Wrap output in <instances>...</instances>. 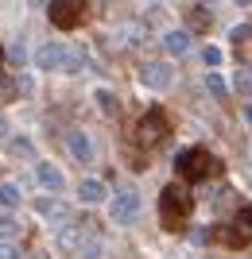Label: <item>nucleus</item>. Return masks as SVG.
I'll return each instance as SVG.
<instances>
[{"instance_id":"1","label":"nucleus","mask_w":252,"mask_h":259,"mask_svg":"<svg viewBox=\"0 0 252 259\" xmlns=\"http://www.w3.org/2000/svg\"><path fill=\"white\" fill-rule=\"evenodd\" d=\"M190 213H194V197H190V190H183L178 182L163 186V194H159V221H163L167 232H178V228L190 221Z\"/></svg>"},{"instance_id":"2","label":"nucleus","mask_w":252,"mask_h":259,"mask_svg":"<svg viewBox=\"0 0 252 259\" xmlns=\"http://www.w3.org/2000/svg\"><path fill=\"white\" fill-rule=\"evenodd\" d=\"M175 170H178L183 182H202V178H209V174H221L225 162L209 151V147H190V151H183L175 159Z\"/></svg>"},{"instance_id":"3","label":"nucleus","mask_w":252,"mask_h":259,"mask_svg":"<svg viewBox=\"0 0 252 259\" xmlns=\"http://www.w3.org/2000/svg\"><path fill=\"white\" fill-rule=\"evenodd\" d=\"M58 248L74 251L78 259H97L101 240H97V232H93L86 221H78V225H62L58 228Z\"/></svg>"},{"instance_id":"4","label":"nucleus","mask_w":252,"mask_h":259,"mask_svg":"<svg viewBox=\"0 0 252 259\" xmlns=\"http://www.w3.org/2000/svg\"><path fill=\"white\" fill-rule=\"evenodd\" d=\"M82 62H86V54L78 51V47H66V43H43L35 51V66H39V70L74 74V70H82Z\"/></svg>"},{"instance_id":"5","label":"nucleus","mask_w":252,"mask_h":259,"mask_svg":"<svg viewBox=\"0 0 252 259\" xmlns=\"http://www.w3.org/2000/svg\"><path fill=\"white\" fill-rule=\"evenodd\" d=\"M167 136H171L167 112H163V108H148V112L140 116V124H136V140H140L143 147H159Z\"/></svg>"},{"instance_id":"6","label":"nucleus","mask_w":252,"mask_h":259,"mask_svg":"<svg viewBox=\"0 0 252 259\" xmlns=\"http://www.w3.org/2000/svg\"><path fill=\"white\" fill-rule=\"evenodd\" d=\"M136 217H140V190H136V186H121V190L109 197V221L132 225Z\"/></svg>"},{"instance_id":"7","label":"nucleus","mask_w":252,"mask_h":259,"mask_svg":"<svg viewBox=\"0 0 252 259\" xmlns=\"http://www.w3.org/2000/svg\"><path fill=\"white\" fill-rule=\"evenodd\" d=\"M35 213L43 217L47 225H55V228H62V225H70V205H66L62 197H35Z\"/></svg>"},{"instance_id":"8","label":"nucleus","mask_w":252,"mask_h":259,"mask_svg":"<svg viewBox=\"0 0 252 259\" xmlns=\"http://www.w3.org/2000/svg\"><path fill=\"white\" fill-rule=\"evenodd\" d=\"M51 20H55V27L70 31V27H78V23L86 20V4H78V0H66V4H51Z\"/></svg>"},{"instance_id":"9","label":"nucleus","mask_w":252,"mask_h":259,"mask_svg":"<svg viewBox=\"0 0 252 259\" xmlns=\"http://www.w3.org/2000/svg\"><path fill=\"white\" fill-rule=\"evenodd\" d=\"M140 81L148 89H167L175 81V66L171 62H148V66H140Z\"/></svg>"},{"instance_id":"10","label":"nucleus","mask_w":252,"mask_h":259,"mask_svg":"<svg viewBox=\"0 0 252 259\" xmlns=\"http://www.w3.org/2000/svg\"><path fill=\"white\" fill-rule=\"evenodd\" d=\"M209 240H218V244H225L229 251H244L248 248V232L244 228H237V225H213V232H209Z\"/></svg>"},{"instance_id":"11","label":"nucleus","mask_w":252,"mask_h":259,"mask_svg":"<svg viewBox=\"0 0 252 259\" xmlns=\"http://www.w3.org/2000/svg\"><path fill=\"white\" fill-rule=\"evenodd\" d=\"M35 182H39L43 190H51V194L58 197V190H66V174L58 170L55 162H39V166H35Z\"/></svg>"},{"instance_id":"12","label":"nucleus","mask_w":252,"mask_h":259,"mask_svg":"<svg viewBox=\"0 0 252 259\" xmlns=\"http://www.w3.org/2000/svg\"><path fill=\"white\" fill-rule=\"evenodd\" d=\"M66 147H70V155H74L78 162H93V140H89L82 128L66 132Z\"/></svg>"},{"instance_id":"13","label":"nucleus","mask_w":252,"mask_h":259,"mask_svg":"<svg viewBox=\"0 0 252 259\" xmlns=\"http://www.w3.org/2000/svg\"><path fill=\"white\" fill-rule=\"evenodd\" d=\"M78 197H82L86 205H101V201H109V186L101 182V178H82V186H78Z\"/></svg>"},{"instance_id":"14","label":"nucleus","mask_w":252,"mask_h":259,"mask_svg":"<svg viewBox=\"0 0 252 259\" xmlns=\"http://www.w3.org/2000/svg\"><path fill=\"white\" fill-rule=\"evenodd\" d=\"M163 47H167V54H178V58H183V54L194 47V39H190L187 27H175V31H167V35H163Z\"/></svg>"},{"instance_id":"15","label":"nucleus","mask_w":252,"mask_h":259,"mask_svg":"<svg viewBox=\"0 0 252 259\" xmlns=\"http://www.w3.org/2000/svg\"><path fill=\"white\" fill-rule=\"evenodd\" d=\"M233 93L237 97H252V62H241L233 70Z\"/></svg>"},{"instance_id":"16","label":"nucleus","mask_w":252,"mask_h":259,"mask_svg":"<svg viewBox=\"0 0 252 259\" xmlns=\"http://www.w3.org/2000/svg\"><path fill=\"white\" fill-rule=\"evenodd\" d=\"M23 236V225L12 213H0V244H16Z\"/></svg>"},{"instance_id":"17","label":"nucleus","mask_w":252,"mask_h":259,"mask_svg":"<svg viewBox=\"0 0 252 259\" xmlns=\"http://www.w3.org/2000/svg\"><path fill=\"white\" fill-rule=\"evenodd\" d=\"M93 97H97V108H101V112H105L109 120L121 116V101H117V93H113V89H97Z\"/></svg>"},{"instance_id":"18","label":"nucleus","mask_w":252,"mask_h":259,"mask_svg":"<svg viewBox=\"0 0 252 259\" xmlns=\"http://www.w3.org/2000/svg\"><path fill=\"white\" fill-rule=\"evenodd\" d=\"M113 39H117V47H136L143 35H140V27H136V23H121V27L113 31Z\"/></svg>"},{"instance_id":"19","label":"nucleus","mask_w":252,"mask_h":259,"mask_svg":"<svg viewBox=\"0 0 252 259\" xmlns=\"http://www.w3.org/2000/svg\"><path fill=\"white\" fill-rule=\"evenodd\" d=\"M16 205H20V186L0 182V209H4V213H12Z\"/></svg>"},{"instance_id":"20","label":"nucleus","mask_w":252,"mask_h":259,"mask_svg":"<svg viewBox=\"0 0 252 259\" xmlns=\"http://www.w3.org/2000/svg\"><path fill=\"white\" fill-rule=\"evenodd\" d=\"M187 20H190V27H209V20H213V16H209L206 8H190Z\"/></svg>"},{"instance_id":"21","label":"nucleus","mask_w":252,"mask_h":259,"mask_svg":"<svg viewBox=\"0 0 252 259\" xmlns=\"http://www.w3.org/2000/svg\"><path fill=\"white\" fill-rule=\"evenodd\" d=\"M20 93H16V81H12L8 74H0V101H16Z\"/></svg>"},{"instance_id":"22","label":"nucleus","mask_w":252,"mask_h":259,"mask_svg":"<svg viewBox=\"0 0 252 259\" xmlns=\"http://www.w3.org/2000/svg\"><path fill=\"white\" fill-rule=\"evenodd\" d=\"M233 225L244 228V232L252 236V205H241V209H237V221H233Z\"/></svg>"},{"instance_id":"23","label":"nucleus","mask_w":252,"mask_h":259,"mask_svg":"<svg viewBox=\"0 0 252 259\" xmlns=\"http://www.w3.org/2000/svg\"><path fill=\"white\" fill-rule=\"evenodd\" d=\"M221 58H225V54H221V47H213V43L202 47V62H206V66H221Z\"/></svg>"},{"instance_id":"24","label":"nucleus","mask_w":252,"mask_h":259,"mask_svg":"<svg viewBox=\"0 0 252 259\" xmlns=\"http://www.w3.org/2000/svg\"><path fill=\"white\" fill-rule=\"evenodd\" d=\"M206 89L213 93V97H225V89H229V85H225L218 74H206Z\"/></svg>"},{"instance_id":"25","label":"nucleus","mask_w":252,"mask_h":259,"mask_svg":"<svg viewBox=\"0 0 252 259\" xmlns=\"http://www.w3.org/2000/svg\"><path fill=\"white\" fill-rule=\"evenodd\" d=\"M12 147V155H35V147H31V140H12L8 143Z\"/></svg>"},{"instance_id":"26","label":"nucleus","mask_w":252,"mask_h":259,"mask_svg":"<svg viewBox=\"0 0 252 259\" xmlns=\"http://www.w3.org/2000/svg\"><path fill=\"white\" fill-rule=\"evenodd\" d=\"M0 259H20V248L16 244H0Z\"/></svg>"},{"instance_id":"27","label":"nucleus","mask_w":252,"mask_h":259,"mask_svg":"<svg viewBox=\"0 0 252 259\" xmlns=\"http://www.w3.org/2000/svg\"><path fill=\"white\" fill-rule=\"evenodd\" d=\"M8 136V120H4V112H0V140Z\"/></svg>"},{"instance_id":"28","label":"nucleus","mask_w":252,"mask_h":259,"mask_svg":"<svg viewBox=\"0 0 252 259\" xmlns=\"http://www.w3.org/2000/svg\"><path fill=\"white\" fill-rule=\"evenodd\" d=\"M244 120H248V124H252V105H248V108H244Z\"/></svg>"},{"instance_id":"29","label":"nucleus","mask_w":252,"mask_h":259,"mask_svg":"<svg viewBox=\"0 0 252 259\" xmlns=\"http://www.w3.org/2000/svg\"><path fill=\"white\" fill-rule=\"evenodd\" d=\"M0 58H4V51H0Z\"/></svg>"},{"instance_id":"30","label":"nucleus","mask_w":252,"mask_h":259,"mask_svg":"<svg viewBox=\"0 0 252 259\" xmlns=\"http://www.w3.org/2000/svg\"><path fill=\"white\" fill-rule=\"evenodd\" d=\"M248 35H252V31H248Z\"/></svg>"}]
</instances>
